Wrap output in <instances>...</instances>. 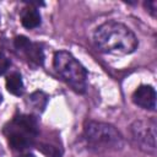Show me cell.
<instances>
[{
    "mask_svg": "<svg viewBox=\"0 0 157 157\" xmlns=\"http://www.w3.org/2000/svg\"><path fill=\"white\" fill-rule=\"evenodd\" d=\"M130 134L136 146L151 155L156 153V120L139 119L130 125Z\"/></svg>",
    "mask_w": 157,
    "mask_h": 157,
    "instance_id": "cell-5",
    "label": "cell"
},
{
    "mask_svg": "<svg viewBox=\"0 0 157 157\" xmlns=\"http://www.w3.org/2000/svg\"><path fill=\"white\" fill-rule=\"evenodd\" d=\"M47 101H48V97L43 92H39V91L32 93L31 97H29V102H31L33 109L40 110V112L44 109V107L47 104Z\"/></svg>",
    "mask_w": 157,
    "mask_h": 157,
    "instance_id": "cell-10",
    "label": "cell"
},
{
    "mask_svg": "<svg viewBox=\"0 0 157 157\" xmlns=\"http://www.w3.org/2000/svg\"><path fill=\"white\" fill-rule=\"evenodd\" d=\"M18 157H36V156L32 155V153H26V155H21V156H18Z\"/></svg>",
    "mask_w": 157,
    "mask_h": 157,
    "instance_id": "cell-14",
    "label": "cell"
},
{
    "mask_svg": "<svg viewBox=\"0 0 157 157\" xmlns=\"http://www.w3.org/2000/svg\"><path fill=\"white\" fill-rule=\"evenodd\" d=\"M53 65L58 75L77 93H85L87 88V70L76 58L65 50L54 54Z\"/></svg>",
    "mask_w": 157,
    "mask_h": 157,
    "instance_id": "cell-3",
    "label": "cell"
},
{
    "mask_svg": "<svg viewBox=\"0 0 157 157\" xmlns=\"http://www.w3.org/2000/svg\"><path fill=\"white\" fill-rule=\"evenodd\" d=\"M6 90L13 96H22L25 91V85L22 76L18 72H12L6 77Z\"/></svg>",
    "mask_w": 157,
    "mask_h": 157,
    "instance_id": "cell-9",
    "label": "cell"
},
{
    "mask_svg": "<svg viewBox=\"0 0 157 157\" xmlns=\"http://www.w3.org/2000/svg\"><path fill=\"white\" fill-rule=\"evenodd\" d=\"M38 131L37 118L32 114H18L4 126L9 146L17 151L31 147L38 136Z\"/></svg>",
    "mask_w": 157,
    "mask_h": 157,
    "instance_id": "cell-2",
    "label": "cell"
},
{
    "mask_svg": "<svg viewBox=\"0 0 157 157\" xmlns=\"http://www.w3.org/2000/svg\"><path fill=\"white\" fill-rule=\"evenodd\" d=\"M1 102H2V96L0 94V103H1Z\"/></svg>",
    "mask_w": 157,
    "mask_h": 157,
    "instance_id": "cell-15",
    "label": "cell"
},
{
    "mask_svg": "<svg viewBox=\"0 0 157 157\" xmlns=\"http://www.w3.org/2000/svg\"><path fill=\"white\" fill-rule=\"evenodd\" d=\"M144 5H145V7L147 9V11H148L153 17H156V13H157V1H156V0L146 1Z\"/></svg>",
    "mask_w": 157,
    "mask_h": 157,
    "instance_id": "cell-13",
    "label": "cell"
},
{
    "mask_svg": "<svg viewBox=\"0 0 157 157\" xmlns=\"http://www.w3.org/2000/svg\"><path fill=\"white\" fill-rule=\"evenodd\" d=\"M10 65H11L10 59L2 52H0V76L4 75L7 71V69L10 67Z\"/></svg>",
    "mask_w": 157,
    "mask_h": 157,
    "instance_id": "cell-12",
    "label": "cell"
},
{
    "mask_svg": "<svg viewBox=\"0 0 157 157\" xmlns=\"http://www.w3.org/2000/svg\"><path fill=\"white\" fill-rule=\"evenodd\" d=\"M83 136L87 145L96 151H112L123 146V136L110 124L90 120L85 124Z\"/></svg>",
    "mask_w": 157,
    "mask_h": 157,
    "instance_id": "cell-4",
    "label": "cell"
},
{
    "mask_svg": "<svg viewBox=\"0 0 157 157\" xmlns=\"http://www.w3.org/2000/svg\"><path fill=\"white\" fill-rule=\"evenodd\" d=\"M93 42L99 52L113 55L131 54L139 45L132 31L117 21H108L101 25L94 31Z\"/></svg>",
    "mask_w": 157,
    "mask_h": 157,
    "instance_id": "cell-1",
    "label": "cell"
},
{
    "mask_svg": "<svg viewBox=\"0 0 157 157\" xmlns=\"http://www.w3.org/2000/svg\"><path fill=\"white\" fill-rule=\"evenodd\" d=\"M132 102L141 107L142 109L147 110H156V91L152 86L150 85H141L139 86L131 97Z\"/></svg>",
    "mask_w": 157,
    "mask_h": 157,
    "instance_id": "cell-7",
    "label": "cell"
},
{
    "mask_svg": "<svg viewBox=\"0 0 157 157\" xmlns=\"http://www.w3.org/2000/svg\"><path fill=\"white\" fill-rule=\"evenodd\" d=\"M38 150L42 151V153H44L47 157H61V151L53 145L49 144H43L38 147Z\"/></svg>",
    "mask_w": 157,
    "mask_h": 157,
    "instance_id": "cell-11",
    "label": "cell"
},
{
    "mask_svg": "<svg viewBox=\"0 0 157 157\" xmlns=\"http://www.w3.org/2000/svg\"><path fill=\"white\" fill-rule=\"evenodd\" d=\"M13 45L17 50H20L25 54V56L28 59L29 63H32L37 66L43 65L44 53H43V49L40 48V45L38 43L31 42L25 36H17L13 39Z\"/></svg>",
    "mask_w": 157,
    "mask_h": 157,
    "instance_id": "cell-6",
    "label": "cell"
},
{
    "mask_svg": "<svg viewBox=\"0 0 157 157\" xmlns=\"http://www.w3.org/2000/svg\"><path fill=\"white\" fill-rule=\"evenodd\" d=\"M40 13L38 11L37 7H33V6H27L22 10L21 12V22H22V26L28 28V29H32V28H36L40 25Z\"/></svg>",
    "mask_w": 157,
    "mask_h": 157,
    "instance_id": "cell-8",
    "label": "cell"
}]
</instances>
